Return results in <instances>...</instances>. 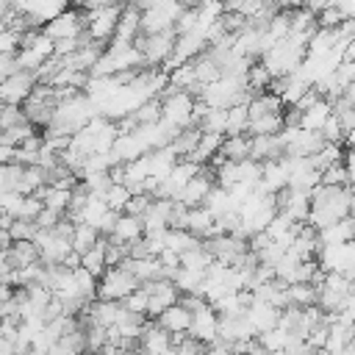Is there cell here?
<instances>
[{
  "label": "cell",
  "mask_w": 355,
  "mask_h": 355,
  "mask_svg": "<svg viewBox=\"0 0 355 355\" xmlns=\"http://www.w3.org/2000/svg\"><path fill=\"white\" fill-rule=\"evenodd\" d=\"M97 239H100L97 227H92V225H86V222H75V225H72V233H69V247H72L75 252H86Z\"/></svg>",
  "instance_id": "9c48e42d"
},
{
  "label": "cell",
  "mask_w": 355,
  "mask_h": 355,
  "mask_svg": "<svg viewBox=\"0 0 355 355\" xmlns=\"http://www.w3.org/2000/svg\"><path fill=\"white\" fill-rule=\"evenodd\" d=\"M216 322H219V313L211 305H205L202 311H194L191 313V322H189L186 336L194 338V341H200V344H211L216 338Z\"/></svg>",
  "instance_id": "277c9868"
},
{
  "label": "cell",
  "mask_w": 355,
  "mask_h": 355,
  "mask_svg": "<svg viewBox=\"0 0 355 355\" xmlns=\"http://www.w3.org/2000/svg\"><path fill=\"white\" fill-rule=\"evenodd\" d=\"M178 302H180V305H183L189 313H194V311H202V308L208 305V302H205L200 294H180V297H178Z\"/></svg>",
  "instance_id": "5bb4252c"
},
{
  "label": "cell",
  "mask_w": 355,
  "mask_h": 355,
  "mask_svg": "<svg viewBox=\"0 0 355 355\" xmlns=\"http://www.w3.org/2000/svg\"><path fill=\"white\" fill-rule=\"evenodd\" d=\"M247 150H250V139H247V133H241V136H227L225 141H219L216 153L225 161H241V158H247Z\"/></svg>",
  "instance_id": "30bf717a"
},
{
  "label": "cell",
  "mask_w": 355,
  "mask_h": 355,
  "mask_svg": "<svg viewBox=\"0 0 355 355\" xmlns=\"http://www.w3.org/2000/svg\"><path fill=\"white\" fill-rule=\"evenodd\" d=\"M136 344H139V352L141 355H164L172 344H169V333L164 330V327H158L155 322H147L144 324V330H141V336L136 338Z\"/></svg>",
  "instance_id": "8992f818"
},
{
  "label": "cell",
  "mask_w": 355,
  "mask_h": 355,
  "mask_svg": "<svg viewBox=\"0 0 355 355\" xmlns=\"http://www.w3.org/2000/svg\"><path fill=\"white\" fill-rule=\"evenodd\" d=\"M244 319L250 322V327H252L255 336H258V333H263V330H269V327L277 324V308L269 305V302H263V300H255V297H252V302L244 308Z\"/></svg>",
  "instance_id": "5b68a950"
},
{
  "label": "cell",
  "mask_w": 355,
  "mask_h": 355,
  "mask_svg": "<svg viewBox=\"0 0 355 355\" xmlns=\"http://www.w3.org/2000/svg\"><path fill=\"white\" fill-rule=\"evenodd\" d=\"M139 236H141V219L130 216V214H119L114 227H111V233H108V239L116 241V244H130Z\"/></svg>",
  "instance_id": "ba28073f"
},
{
  "label": "cell",
  "mask_w": 355,
  "mask_h": 355,
  "mask_svg": "<svg viewBox=\"0 0 355 355\" xmlns=\"http://www.w3.org/2000/svg\"><path fill=\"white\" fill-rule=\"evenodd\" d=\"M33 80H36V78H33L28 69H14L11 75H6V78L0 80V103H3V105H17V103H22V100L31 94Z\"/></svg>",
  "instance_id": "7a4b0ae2"
},
{
  "label": "cell",
  "mask_w": 355,
  "mask_h": 355,
  "mask_svg": "<svg viewBox=\"0 0 355 355\" xmlns=\"http://www.w3.org/2000/svg\"><path fill=\"white\" fill-rule=\"evenodd\" d=\"M141 283L130 275V272H125L122 266H111V269H105L103 275H100V283H97V297L100 300H114V302H122L133 288H139Z\"/></svg>",
  "instance_id": "6da1fadb"
},
{
  "label": "cell",
  "mask_w": 355,
  "mask_h": 355,
  "mask_svg": "<svg viewBox=\"0 0 355 355\" xmlns=\"http://www.w3.org/2000/svg\"><path fill=\"white\" fill-rule=\"evenodd\" d=\"M122 305L128 308V311H136V313H144L147 311V291L139 286V288H133L125 300H122Z\"/></svg>",
  "instance_id": "4fadbf2b"
},
{
  "label": "cell",
  "mask_w": 355,
  "mask_h": 355,
  "mask_svg": "<svg viewBox=\"0 0 355 355\" xmlns=\"http://www.w3.org/2000/svg\"><path fill=\"white\" fill-rule=\"evenodd\" d=\"M153 322H155L158 327H164L166 333H186V330H189V322H191V313H189L180 302H172V305H166Z\"/></svg>",
  "instance_id": "52a82bcc"
},
{
  "label": "cell",
  "mask_w": 355,
  "mask_h": 355,
  "mask_svg": "<svg viewBox=\"0 0 355 355\" xmlns=\"http://www.w3.org/2000/svg\"><path fill=\"white\" fill-rule=\"evenodd\" d=\"M22 355H47V352H39V349H33V347H31V349H28V352H22Z\"/></svg>",
  "instance_id": "9a60e30c"
},
{
  "label": "cell",
  "mask_w": 355,
  "mask_h": 355,
  "mask_svg": "<svg viewBox=\"0 0 355 355\" xmlns=\"http://www.w3.org/2000/svg\"><path fill=\"white\" fill-rule=\"evenodd\" d=\"M269 355H291V352H286V349H277V352H269Z\"/></svg>",
  "instance_id": "2e32d148"
},
{
  "label": "cell",
  "mask_w": 355,
  "mask_h": 355,
  "mask_svg": "<svg viewBox=\"0 0 355 355\" xmlns=\"http://www.w3.org/2000/svg\"><path fill=\"white\" fill-rule=\"evenodd\" d=\"M247 105H230L227 108V119H225V136H241L247 133Z\"/></svg>",
  "instance_id": "8fae6325"
},
{
  "label": "cell",
  "mask_w": 355,
  "mask_h": 355,
  "mask_svg": "<svg viewBox=\"0 0 355 355\" xmlns=\"http://www.w3.org/2000/svg\"><path fill=\"white\" fill-rule=\"evenodd\" d=\"M211 189H214L211 172L200 166V172H197L194 178H189V180H186V186L175 194V200H178L183 208H197V205H202V200H205V194H208Z\"/></svg>",
  "instance_id": "3957f363"
},
{
  "label": "cell",
  "mask_w": 355,
  "mask_h": 355,
  "mask_svg": "<svg viewBox=\"0 0 355 355\" xmlns=\"http://www.w3.org/2000/svg\"><path fill=\"white\" fill-rule=\"evenodd\" d=\"M255 338H258V344H261V347H263L266 352H277V349H286L288 333H286V330H280V327L275 324V327H269V330L258 333Z\"/></svg>",
  "instance_id": "7c38bea8"
}]
</instances>
